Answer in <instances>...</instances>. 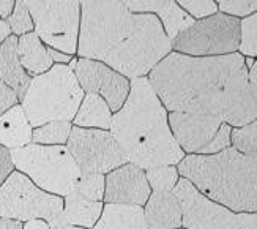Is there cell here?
<instances>
[{"label":"cell","mask_w":257,"mask_h":229,"mask_svg":"<svg viewBox=\"0 0 257 229\" xmlns=\"http://www.w3.org/2000/svg\"><path fill=\"white\" fill-rule=\"evenodd\" d=\"M246 59L240 54L191 57L171 52L149 74L167 112L218 117L232 128L257 119Z\"/></svg>","instance_id":"6da1fadb"},{"label":"cell","mask_w":257,"mask_h":229,"mask_svg":"<svg viewBox=\"0 0 257 229\" xmlns=\"http://www.w3.org/2000/svg\"><path fill=\"white\" fill-rule=\"evenodd\" d=\"M172 52L160 19L133 13L125 2H82L77 54L101 62L130 81L149 76Z\"/></svg>","instance_id":"7a4b0ae2"},{"label":"cell","mask_w":257,"mask_h":229,"mask_svg":"<svg viewBox=\"0 0 257 229\" xmlns=\"http://www.w3.org/2000/svg\"><path fill=\"white\" fill-rule=\"evenodd\" d=\"M109 131L125 152L128 163L144 171L175 166L186 157L169 127V112L155 94L149 78L131 81L130 95L112 116Z\"/></svg>","instance_id":"3957f363"},{"label":"cell","mask_w":257,"mask_h":229,"mask_svg":"<svg viewBox=\"0 0 257 229\" xmlns=\"http://www.w3.org/2000/svg\"><path fill=\"white\" fill-rule=\"evenodd\" d=\"M178 174L211 201L235 213L257 212V163L237 148L215 155H186Z\"/></svg>","instance_id":"277c9868"},{"label":"cell","mask_w":257,"mask_h":229,"mask_svg":"<svg viewBox=\"0 0 257 229\" xmlns=\"http://www.w3.org/2000/svg\"><path fill=\"white\" fill-rule=\"evenodd\" d=\"M84 95L73 68L54 65L49 71L32 78L21 106L32 128H38L51 122L74 120Z\"/></svg>","instance_id":"5b68a950"},{"label":"cell","mask_w":257,"mask_h":229,"mask_svg":"<svg viewBox=\"0 0 257 229\" xmlns=\"http://www.w3.org/2000/svg\"><path fill=\"white\" fill-rule=\"evenodd\" d=\"M15 169L43 191L65 198L76 188L82 173L66 145L29 144L11 150Z\"/></svg>","instance_id":"8992f818"},{"label":"cell","mask_w":257,"mask_h":229,"mask_svg":"<svg viewBox=\"0 0 257 229\" xmlns=\"http://www.w3.org/2000/svg\"><path fill=\"white\" fill-rule=\"evenodd\" d=\"M0 218L21 223L46 220L51 227L62 226L63 198L43 191L27 176L13 171L0 185Z\"/></svg>","instance_id":"52a82bcc"},{"label":"cell","mask_w":257,"mask_h":229,"mask_svg":"<svg viewBox=\"0 0 257 229\" xmlns=\"http://www.w3.org/2000/svg\"><path fill=\"white\" fill-rule=\"evenodd\" d=\"M240 19L222 13L194 21L172 41L174 52L191 57H219L240 49Z\"/></svg>","instance_id":"ba28073f"},{"label":"cell","mask_w":257,"mask_h":229,"mask_svg":"<svg viewBox=\"0 0 257 229\" xmlns=\"http://www.w3.org/2000/svg\"><path fill=\"white\" fill-rule=\"evenodd\" d=\"M33 21V32L55 51L77 54L81 30V2H26Z\"/></svg>","instance_id":"9c48e42d"},{"label":"cell","mask_w":257,"mask_h":229,"mask_svg":"<svg viewBox=\"0 0 257 229\" xmlns=\"http://www.w3.org/2000/svg\"><path fill=\"white\" fill-rule=\"evenodd\" d=\"M82 174H109L128 163V158L110 131L73 127L66 142Z\"/></svg>","instance_id":"30bf717a"},{"label":"cell","mask_w":257,"mask_h":229,"mask_svg":"<svg viewBox=\"0 0 257 229\" xmlns=\"http://www.w3.org/2000/svg\"><path fill=\"white\" fill-rule=\"evenodd\" d=\"M174 193L182 204L183 229H240L235 212L208 199L189 180L182 177Z\"/></svg>","instance_id":"8fae6325"},{"label":"cell","mask_w":257,"mask_h":229,"mask_svg":"<svg viewBox=\"0 0 257 229\" xmlns=\"http://www.w3.org/2000/svg\"><path fill=\"white\" fill-rule=\"evenodd\" d=\"M70 66L85 94L99 95L112 112L120 111L125 105L131 90V81L128 78L101 62L81 59V57L73 59Z\"/></svg>","instance_id":"7c38bea8"},{"label":"cell","mask_w":257,"mask_h":229,"mask_svg":"<svg viewBox=\"0 0 257 229\" xmlns=\"http://www.w3.org/2000/svg\"><path fill=\"white\" fill-rule=\"evenodd\" d=\"M224 123L218 117L169 112V127L177 144L188 155H202Z\"/></svg>","instance_id":"4fadbf2b"},{"label":"cell","mask_w":257,"mask_h":229,"mask_svg":"<svg viewBox=\"0 0 257 229\" xmlns=\"http://www.w3.org/2000/svg\"><path fill=\"white\" fill-rule=\"evenodd\" d=\"M152 194L147 174L139 166L126 163L106 174L104 202L123 204V205H142L147 204Z\"/></svg>","instance_id":"5bb4252c"},{"label":"cell","mask_w":257,"mask_h":229,"mask_svg":"<svg viewBox=\"0 0 257 229\" xmlns=\"http://www.w3.org/2000/svg\"><path fill=\"white\" fill-rule=\"evenodd\" d=\"M147 229H180L182 204L172 191H152L144 205Z\"/></svg>","instance_id":"9a60e30c"},{"label":"cell","mask_w":257,"mask_h":229,"mask_svg":"<svg viewBox=\"0 0 257 229\" xmlns=\"http://www.w3.org/2000/svg\"><path fill=\"white\" fill-rule=\"evenodd\" d=\"M133 13H152L160 19L167 38L174 41L183 30L194 24V19L177 2H125Z\"/></svg>","instance_id":"2e32d148"},{"label":"cell","mask_w":257,"mask_h":229,"mask_svg":"<svg viewBox=\"0 0 257 229\" xmlns=\"http://www.w3.org/2000/svg\"><path fill=\"white\" fill-rule=\"evenodd\" d=\"M0 81L15 92L18 100L24 98L32 83L24 66L21 65L18 52V37H8L0 46Z\"/></svg>","instance_id":"e0dca14e"},{"label":"cell","mask_w":257,"mask_h":229,"mask_svg":"<svg viewBox=\"0 0 257 229\" xmlns=\"http://www.w3.org/2000/svg\"><path fill=\"white\" fill-rule=\"evenodd\" d=\"M33 128L21 105L10 108L0 116V145L8 150L32 144Z\"/></svg>","instance_id":"ac0fdd59"},{"label":"cell","mask_w":257,"mask_h":229,"mask_svg":"<svg viewBox=\"0 0 257 229\" xmlns=\"http://www.w3.org/2000/svg\"><path fill=\"white\" fill-rule=\"evenodd\" d=\"M18 52L21 65L24 66L30 78L46 73L54 66V62L48 52V46L38 38L35 32L18 38Z\"/></svg>","instance_id":"d6986e66"},{"label":"cell","mask_w":257,"mask_h":229,"mask_svg":"<svg viewBox=\"0 0 257 229\" xmlns=\"http://www.w3.org/2000/svg\"><path fill=\"white\" fill-rule=\"evenodd\" d=\"M92 229H147L144 207L104 204L103 213Z\"/></svg>","instance_id":"ffe728a7"},{"label":"cell","mask_w":257,"mask_h":229,"mask_svg":"<svg viewBox=\"0 0 257 229\" xmlns=\"http://www.w3.org/2000/svg\"><path fill=\"white\" fill-rule=\"evenodd\" d=\"M103 202L88 201L76 191L63 198V220L65 224H73L92 229L103 213Z\"/></svg>","instance_id":"44dd1931"},{"label":"cell","mask_w":257,"mask_h":229,"mask_svg":"<svg viewBox=\"0 0 257 229\" xmlns=\"http://www.w3.org/2000/svg\"><path fill=\"white\" fill-rule=\"evenodd\" d=\"M112 116V111L101 97L95 94H85L73 123L74 127L79 128H96L109 131Z\"/></svg>","instance_id":"7402d4cb"},{"label":"cell","mask_w":257,"mask_h":229,"mask_svg":"<svg viewBox=\"0 0 257 229\" xmlns=\"http://www.w3.org/2000/svg\"><path fill=\"white\" fill-rule=\"evenodd\" d=\"M73 130L71 122H51L33 128L32 142L40 145H66Z\"/></svg>","instance_id":"603a6c76"},{"label":"cell","mask_w":257,"mask_h":229,"mask_svg":"<svg viewBox=\"0 0 257 229\" xmlns=\"http://www.w3.org/2000/svg\"><path fill=\"white\" fill-rule=\"evenodd\" d=\"M232 147L257 163V119L241 128L232 130Z\"/></svg>","instance_id":"cb8c5ba5"},{"label":"cell","mask_w":257,"mask_h":229,"mask_svg":"<svg viewBox=\"0 0 257 229\" xmlns=\"http://www.w3.org/2000/svg\"><path fill=\"white\" fill-rule=\"evenodd\" d=\"M152 191H172L180 180V174L175 166H158L145 171Z\"/></svg>","instance_id":"d4e9b609"},{"label":"cell","mask_w":257,"mask_h":229,"mask_svg":"<svg viewBox=\"0 0 257 229\" xmlns=\"http://www.w3.org/2000/svg\"><path fill=\"white\" fill-rule=\"evenodd\" d=\"M104 188H106V176L103 174H82L77 180L74 191L79 196L88 199L103 202L104 199Z\"/></svg>","instance_id":"484cf974"},{"label":"cell","mask_w":257,"mask_h":229,"mask_svg":"<svg viewBox=\"0 0 257 229\" xmlns=\"http://www.w3.org/2000/svg\"><path fill=\"white\" fill-rule=\"evenodd\" d=\"M7 24L11 30V35L15 37H22L27 35V33L33 32V21L30 16V11L26 2H16L15 4V10L11 16L7 19Z\"/></svg>","instance_id":"4316f807"},{"label":"cell","mask_w":257,"mask_h":229,"mask_svg":"<svg viewBox=\"0 0 257 229\" xmlns=\"http://www.w3.org/2000/svg\"><path fill=\"white\" fill-rule=\"evenodd\" d=\"M241 40L238 52L244 57H257V13L240 21Z\"/></svg>","instance_id":"83f0119b"},{"label":"cell","mask_w":257,"mask_h":229,"mask_svg":"<svg viewBox=\"0 0 257 229\" xmlns=\"http://www.w3.org/2000/svg\"><path fill=\"white\" fill-rule=\"evenodd\" d=\"M178 7H180L183 11L191 16L194 21H200L210 18L218 13V4L216 2H208V0H204V2H194V0H180L177 2Z\"/></svg>","instance_id":"f1b7e54d"},{"label":"cell","mask_w":257,"mask_h":229,"mask_svg":"<svg viewBox=\"0 0 257 229\" xmlns=\"http://www.w3.org/2000/svg\"><path fill=\"white\" fill-rule=\"evenodd\" d=\"M218 11L232 18L244 19L257 13V0H254V2H230V0H221V2H218Z\"/></svg>","instance_id":"f546056e"},{"label":"cell","mask_w":257,"mask_h":229,"mask_svg":"<svg viewBox=\"0 0 257 229\" xmlns=\"http://www.w3.org/2000/svg\"><path fill=\"white\" fill-rule=\"evenodd\" d=\"M232 127L227 123H222L219 131L216 133V136L213 137V141L208 144V147L204 150L202 155H215L219 154L226 148L232 147Z\"/></svg>","instance_id":"4dcf8cb0"},{"label":"cell","mask_w":257,"mask_h":229,"mask_svg":"<svg viewBox=\"0 0 257 229\" xmlns=\"http://www.w3.org/2000/svg\"><path fill=\"white\" fill-rule=\"evenodd\" d=\"M15 171L13 158H11V150L7 147L0 145V185L10 177V174Z\"/></svg>","instance_id":"1f68e13d"},{"label":"cell","mask_w":257,"mask_h":229,"mask_svg":"<svg viewBox=\"0 0 257 229\" xmlns=\"http://www.w3.org/2000/svg\"><path fill=\"white\" fill-rule=\"evenodd\" d=\"M16 105H19V100H18L16 94L7 84L0 81V116Z\"/></svg>","instance_id":"d6a6232c"},{"label":"cell","mask_w":257,"mask_h":229,"mask_svg":"<svg viewBox=\"0 0 257 229\" xmlns=\"http://www.w3.org/2000/svg\"><path fill=\"white\" fill-rule=\"evenodd\" d=\"M240 229H257V212L251 213H237Z\"/></svg>","instance_id":"836d02e7"},{"label":"cell","mask_w":257,"mask_h":229,"mask_svg":"<svg viewBox=\"0 0 257 229\" xmlns=\"http://www.w3.org/2000/svg\"><path fill=\"white\" fill-rule=\"evenodd\" d=\"M248 81H249L252 100H254L255 108H257V59L254 60V63L249 66V70H248Z\"/></svg>","instance_id":"e575fe53"},{"label":"cell","mask_w":257,"mask_h":229,"mask_svg":"<svg viewBox=\"0 0 257 229\" xmlns=\"http://www.w3.org/2000/svg\"><path fill=\"white\" fill-rule=\"evenodd\" d=\"M48 52H49V55H51V59H52L54 65H68V63H71V60H73V57H71V55H66V54H63V52H60V51H55V49H52V48H48Z\"/></svg>","instance_id":"d590c367"},{"label":"cell","mask_w":257,"mask_h":229,"mask_svg":"<svg viewBox=\"0 0 257 229\" xmlns=\"http://www.w3.org/2000/svg\"><path fill=\"white\" fill-rule=\"evenodd\" d=\"M15 4L16 2H13V0H0V19L7 21L11 16L15 10Z\"/></svg>","instance_id":"8d00e7d4"},{"label":"cell","mask_w":257,"mask_h":229,"mask_svg":"<svg viewBox=\"0 0 257 229\" xmlns=\"http://www.w3.org/2000/svg\"><path fill=\"white\" fill-rule=\"evenodd\" d=\"M22 229H51L46 220H30L22 223Z\"/></svg>","instance_id":"74e56055"},{"label":"cell","mask_w":257,"mask_h":229,"mask_svg":"<svg viewBox=\"0 0 257 229\" xmlns=\"http://www.w3.org/2000/svg\"><path fill=\"white\" fill-rule=\"evenodd\" d=\"M8 37H11V30H10L8 24H7V21H2V19H0V46H2V43H4Z\"/></svg>","instance_id":"f35d334b"},{"label":"cell","mask_w":257,"mask_h":229,"mask_svg":"<svg viewBox=\"0 0 257 229\" xmlns=\"http://www.w3.org/2000/svg\"><path fill=\"white\" fill-rule=\"evenodd\" d=\"M0 229H22V223L21 221H15V220H4V218H0Z\"/></svg>","instance_id":"ab89813d"},{"label":"cell","mask_w":257,"mask_h":229,"mask_svg":"<svg viewBox=\"0 0 257 229\" xmlns=\"http://www.w3.org/2000/svg\"><path fill=\"white\" fill-rule=\"evenodd\" d=\"M62 229H85V227H79V226H73V224H63Z\"/></svg>","instance_id":"60d3db41"},{"label":"cell","mask_w":257,"mask_h":229,"mask_svg":"<svg viewBox=\"0 0 257 229\" xmlns=\"http://www.w3.org/2000/svg\"><path fill=\"white\" fill-rule=\"evenodd\" d=\"M63 226V224H62ZM62 226H55V227H51V229H62Z\"/></svg>","instance_id":"b9f144b4"}]
</instances>
